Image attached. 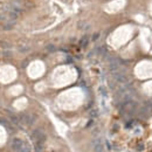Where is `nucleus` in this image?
Wrapping results in <instances>:
<instances>
[{"label":"nucleus","instance_id":"nucleus-1","mask_svg":"<svg viewBox=\"0 0 152 152\" xmlns=\"http://www.w3.org/2000/svg\"><path fill=\"white\" fill-rule=\"evenodd\" d=\"M14 25H15V21H14V20H8V21H6V22L4 24V28H5V30H11Z\"/></svg>","mask_w":152,"mask_h":152}]
</instances>
